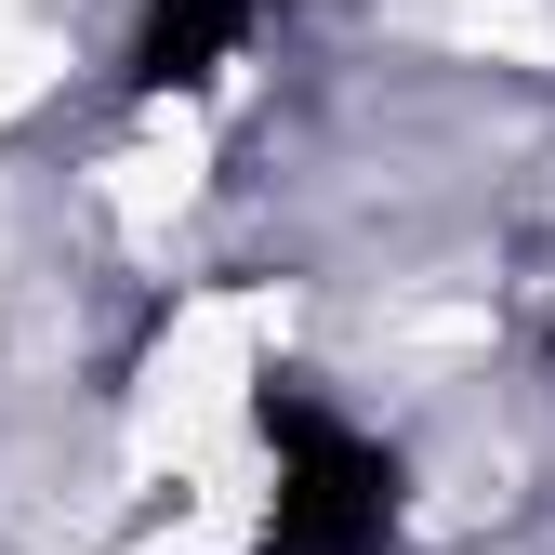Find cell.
<instances>
[{"label": "cell", "mask_w": 555, "mask_h": 555, "mask_svg": "<svg viewBox=\"0 0 555 555\" xmlns=\"http://www.w3.org/2000/svg\"><path fill=\"white\" fill-rule=\"evenodd\" d=\"M251 424L278 450V516H264V555H397V463L371 437H344L305 384H264Z\"/></svg>", "instance_id": "1"}, {"label": "cell", "mask_w": 555, "mask_h": 555, "mask_svg": "<svg viewBox=\"0 0 555 555\" xmlns=\"http://www.w3.org/2000/svg\"><path fill=\"white\" fill-rule=\"evenodd\" d=\"M264 0H146V27H132V80L146 93H185V80H212V66L251 40Z\"/></svg>", "instance_id": "2"}]
</instances>
